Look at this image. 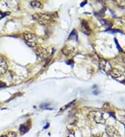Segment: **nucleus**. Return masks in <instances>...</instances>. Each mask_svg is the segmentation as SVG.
<instances>
[{
    "mask_svg": "<svg viewBox=\"0 0 125 137\" xmlns=\"http://www.w3.org/2000/svg\"><path fill=\"white\" fill-rule=\"evenodd\" d=\"M53 15L50 13H35L33 15V18L38 21L40 24L46 25L50 23L51 21L53 20Z\"/></svg>",
    "mask_w": 125,
    "mask_h": 137,
    "instance_id": "f257e3e1",
    "label": "nucleus"
},
{
    "mask_svg": "<svg viewBox=\"0 0 125 137\" xmlns=\"http://www.w3.org/2000/svg\"><path fill=\"white\" fill-rule=\"evenodd\" d=\"M23 37H24V41L29 47H33L37 44V37L33 33L30 32H26L23 35Z\"/></svg>",
    "mask_w": 125,
    "mask_h": 137,
    "instance_id": "f03ea898",
    "label": "nucleus"
},
{
    "mask_svg": "<svg viewBox=\"0 0 125 137\" xmlns=\"http://www.w3.org/2000/svg\"><path fill=\"white\" fill-rule=\"evenodd\" d=\"M89 116H91L92 119L97 123L104 124L105 123L104 114L100 111H94L90 113Z\"/></svg>",
    "mask_w": 125,
    "mask_h": 137,
    "instance_id": "7ed1b4c3",
    "label": "nucleus"
},
{
    "mask_svg": "<svg viewBox=\"0 0 125 137\" xmlns=\"http://www.w3.org/2000/svg\"><path fill=\"white\" fill-rule=\"evenodd\" d=\"M106 132L109 137H120V132L114 126L108 125L106 127Z\"/></svg>",
    "mask_w": 125,
    "mask_h": 137,
    "instance_id": "20e7f679",
    "label": "nucleus"
},
{
    "mask_svg": "<svg viewBox=\"0 0 125 137\" xmlns=\"http://www.w3.org/2000/svg\"><path fill=\"white\" fill-rule=\"evenodd\" d=\"M36 52H37V54L38 55V56L40 57L43 60H45L46 59L48 58L49 56V51L45 47H40L37 49L36 50Z\"/></svg>",
    "mask_w": 125,
    "mask_h": 137,
    "instance_id": "39448f33",
    "label": "nucleus"
},
{
    "mask_svg": "<svg viewBox=\"0 0 125 137\" xmlns=\"http://www.w3.org/2000/svg\"><path fill=\"white\" fill-rule=\"evenodd\" d=\"M99 67L101 68L103 71H104L106 73H109L111 71L112 66L111 64L109 62V61L106 60H101L99 62Z\"/></svg>",
    "mask_w": 125,
    "mask_h": 137,
    "instance_id": "423d86ee",
    "label": "nucleus"
},
{
    "mask_svg": "<svg viewBox=\"0 0 125 137\" xmlns=\"http://www.w3.org/2000/svg\"><path fill=\"white\" fill-rule=\"evenodd\" d=\"M8 68V64L4 58L0 56V75L5 74Z\"/></svg>",
    "mask_w": 125,
    "mask_h": 137,
    "instance_id": "0eeeda50",
    "label": "nucleus"
},
{
    "mask_svg": "<svg viewBox=\"0 0 125 137\" xmlns=\"http://www.w3.org/2000/svg\"><path fill=\"white\" fill-rule=\"evenodd\" d=\"M81 31L85 35H90L91 33V30L88 26L87 21L83 20L81 24Z\"/></svg>",
    "mask_w": 125,
    "mask_h": 137,
    "instance_id": "6e6552de",
    "label": "nucleus"
},
{
    "mask_svg": "<svg viewBox=\"0 0 125 137\" xmlns=\"http://www.w3.org/2000/svg\"><path fill=\"white\" fill-rule=\"evenodd\" d=\"M109 74L114 78H119L122 76L123 72L119 68H112L111 71L109 72Z\"/></svg>",
    "mask_w": 125,
    "mask_h": 137,
    "instance_id": "1a4fd4ad",
    "label": "nucleus"
},
{
    "mask_svg": "<svg viewBox=\"0 0 125 137\" xmlns=\"http://www.w3.org/2000/svg\"><path fill=\"white\" fill-rule=\"evenodd\" d=\"M75 50V49L72 47H70V46H65V47L62 49V52L65 55H69L70 54H72L73 53V51Z\"/></svg>",
    "mask_w": 125,
    "mask_h": 137,
    "instance_id": "9d476101",
    "label": "nucleus"
},
{
    "mask_svg": "<svg viewBox=\"0 0 125 137\" xmlns=\"http://www.w3.org/2000/svg\"><path fill=\"white\" fill-rule=\"evenodd\" d=\"M30 129V125H28L27 124H22L20 127V132L21 133V134H24L25 133H27Z\"/></svg>",
    "mask_w": 125,
    "mask_h": 137,
    "instance_id": "9b49d317",
    "label": "nucleus"
},
{
    "mask_svg": "<svg viewBox=\"0 0 125 137\" xmlns=\"http://www.w3.org/2000/svg\"><path fill=\"white\" fill-rule=\"evenodd\" d=\"M31 6L33 8H43V5L40 2H38V1H33L31 2Z\"/></svg>",
    "mask_w": 125,
    "mask_h": 137,
    "instance_id": "f8f14e48",
    "label": "nucleus"
},
{
    "mask_svg": "<svg viewBox=\"0 0 125 137\" xmlns=\"http://www.w3.org/2000/svg\"><path fill=\"white\" fill-rule=\"evenodd\" d=\"M16 133L14 132H10L7 133L6 134L2 135L1 137H16Z\"/></svg>",
    "mask_w": 125,
    "mask_h": 137,
    "instance_id": "ddd939ff",
    "label": "nucleus"
},
{
    "mask_svg": "<svg viewBox=\"0 0 125 137\" xmlns=\"http://www.w3.org/2000/svg\"><path fill=\"white\" fill-rule=\"evenodd\" d=\"M75 37V38H77V33H76V31L75 30H73L72 31V32L70 33V35H69V39H73V37Z\"/></svg>",
    "mask_w": 125,
    "mask_h": 137,
    "instance_id": "4468645a",
    "label": "nucleus"
},
{
    "mask_svg": "<svg viewBox=\"0 0 125 137\" xmlns=\"http://www.w3.org/2000/svg\"><path fill=\"white\" fill-rule=\"evenodd\" d=\"M115 42L116 44H117V49H119V51H122V49H121V48L120 47V46H119V44H118V42H117V39H115Z\"/></svg>",
    "mask_w": 125,
    "mask_h": 137,
    "instance_id": "2eb2a0df",
    "label": "nucleus"
},
{
    "mask_svg": "<svg viewBox=\"0 0 125 137\" xmlns=\"http://www.w3.org/2000/svg\"><path fill=\"white\" fill-rule=\"evenodd\" d=\"M6 84L4 82H0V87H6Z\"/></svg>",
    "mask_w": 125,
    "mask_h": 137,
    "instance_id": "dca6fc26",
    "label": "nucleus"
},
{
    "mask_svg": "<svg viewBox=\"0 0 125 137\" xmlns=\"http://www.w3.org/2000/svg\"><path fill=\"white\" fill-rule=\"evenodd\" d=\"M49 126V124L47 123V125H46V126L44 127V129H47V127Z\"/></svg>",
    "mask_w": 125,
    "mask_h": 137,
    "instance_id": "f3484780",
    "label": "nucleus"
},
{
    "mask_svg": "<svg viewBox=\"0 0 125 137\" xmlns=\"http://www.w3.org/2000/svg\"><path fill=\"white\" fill-rule=\"evenodd\" d=\"M67 137H75V136L74 134H69Z\"/></svg>",
    "mask_w": 125,
    "mask_h": 137,
    "instance_id": "a211bd4d",
    "label": "nucleus"
},
{
    "mask_svg": "<svg viewBox=\"0 0 125 137\" xmlns=\"http://www.w3.org/2000/svg\"><path fill=\"white\" fill-rule=\"evenodd\" d=\"M85 4H86V2H83L81 4V6H83L85 5Z\"/></svg>",
    "mask_w": 125,
    "mask_h": 137,
    "instance_id": "6ab92c4d",
    "label": "nucleus"
},
{
    "mask_svg": "<svg viewBox=\"0 0 125 137\" xmlns=\"http://www.w3.org/2000/svg\"><path fill=\"white\" fill-rule=\"evenodd\" d=\"M122 60L124 62H125V55H124L122 56Z\"/></svg>",
    "mask_w": 125,
    "mask_h": 137,
    "instance_id": "aec40b11",
    "label": "nucleus"
},
{
    "mask_svg": "<svg viewBox=\"0 0 125 137\" xmlns=\"http://www.w3.org/2000/svg\"><path fill=\"white\" fill-rule=\"evenodd\" d=\"M124 74H125V71H124Z\"/></svg>",
    "mask_w": 125,
    "mask_h": 137,
    "instance_id": "412c9836",
    "label": "nucleus"
}]
</instances>
